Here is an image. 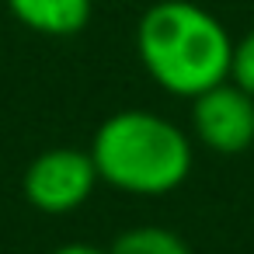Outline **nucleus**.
Segmentation results:
<instances>
[{"label": "nucleus", "mask_w": 254, "mask_h": 254, "mask_svg": "<svg viewBox=\"0 0 254 254\" xmlns=\"http://www.w3.org/2000/svg\"><path fill=\"white\" fill-rule=\"evenodd\" d=\"M136 56L160 91L191 101L230 80L233 39L202 4L153 0L136 25Z\"/></svg>", "instance_id": "obj_1"}, {"label": "nucleus", "mask_w": 254, "mask_h": 254, "mask_svg": "<svg viewBox=\"0 0 254 254\" xmlns=\"http://www.w3.org/2000/svg\"><path fill=\"white\" fill-rule=\"evenodd\" d=\"M98 181L126 195H167L181 188L195 164L191 136L146 108L108 115L87 146Z\"/></svg>", "instance_id": "obj_2"}, {"label": "nucleus", "mask_w": 254, "mask_h": 254, "mask_svg": "<svg viewBox=\"0 0 254 254\" xmlns=\"http://www.w3.org/2000/svg\"><path fill=\"white\" fill-rule=\"evenodd\" d=\"M98 167L80 146H49L21 174V195L32 209L46 216L77 212L98 188Z\"/></svg>", "instance_id": "obj_3"}, {"label": "nucleus", "mask_w": 254, "mask_h": 254, "mask_svg": "<svg viewBox=\"0 0 254 254\" xmlns=\"http://www.w3.org/2000/svg\"><path fill=\"white\" fill-rule=\"evenodd\" d=\"M191 136L219 157H237L254 146V98L233 80L191 98Z\"/></svg>", "instance_id": "obj_4"}, {"label": "nucleus", "mask_w": 254, "mask_h": 254, "mask_svg": "<svg viewBox=\"0 0 254 254\" xmlns=\"http://www.w3.org/2000/svg\"><path fill=\"white\" fill-rule=\"evenodd\" d=\"M18 25L46 39H73L94 18V0H7Z\"/></svg>", "instance_id": "obj_5"}, {"label": "nucleus", "mask_w": 254, "mask_h": 254, "mask_svg": "<svg viewBox=\"0 0 254 254\" xmlns=\"http://www.w3.org/2000/svg\"><path fill=\"white\" fill-rule=\"evenodd\" d=\"M108 254H191V247L185 244L181 233L167 230V226H157V223H139V226H129L122 230Z\"/></svg>", "instance_id": "obj_6"}, {"label": "nucleus", "mask_w": 254, "mask_h": 254, "mask_svg": "<svg viewBox=\"0 0 254 254\" xmlns=\"http://www.w3.org/2000/svg\"><path fill=\"white\" fill-rule=\"evenodd\" d=\"M230 80L254 98V28L233 39V56H230Z\"/></svg>", "instance_id": "obj_7"}, {"label": "nucleus", "mask_w": 254, "mask_h": 254, "mask_svg": "<svg viewBox=\"0 0 254 254\" xmlns=\"http://www.w3.org/2000/svg\"><path fill=\"white\" fill-rule=\"evenodd\" d=\"M49 254H108V251H101V247H94V244H60V247H53Z\"/></svg>", "instance_id": "obj_8"}]
</instances>
